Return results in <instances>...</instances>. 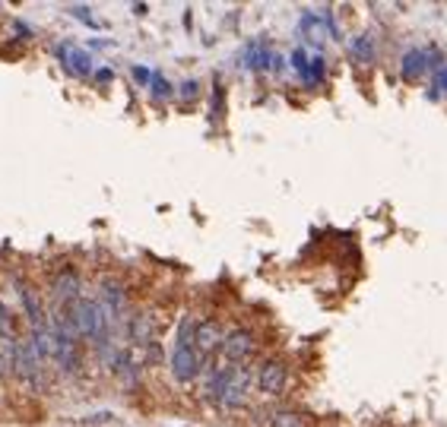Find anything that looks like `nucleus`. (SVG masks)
Segmentation results:
<instances>
[{
  "label": "nucleus",
  "instance_id": "22",
  "mask_svg": "<svg viewBox=\"0 0 447 427\" xmlns=\"http://www.w3.org/2000/svg\"><path fill=\"white\" fill-rule=\"evenodd\" d=\"M0 329L3 332H10V310H7V304L0 301Z\"/></svg>",
  "mask_w": 447,
  "mask_h": 427
},
{
  "label": "nucleus",
  "instance_id": "9",
  "mask_svg": "<svg viewBox=\"0 0 447 427\" xmlns=\"http://www.w3.org/2000/svg\"><path fill=\"white\" fill-rule=\"evenodd\" d=\"M194 348H197L200 354L207 352H216V348H222V326L216 320H203L197 323V329H194Z\"/></svg>",
  "mask_w": 447,
  "mask_h": 427
},
{
  "label": "nucleus",
  "instance_id": "6",
  "mask_svg": "<svg viewBox=\"0 0 447 427\" xmlns=\"http://www.w3.org/2000/svg\"><path fill=\"white\" fill-rule=\"evenodd\" d=\"M222 352H225V358H229V364H238L241 358H248V354L254 352V336H251V329L238 326V329H232V332H225Z\"/></svg>",
  "mask_w": 447,
  "mask_h": 427
},
{
  "label": "nucleus",
  "instance_id": "21",
  "mask_svg": "<svg viewBox=\"0 0 447 427\" xmlns=\"http://www.w3.org/2000/svg\"><path fill=\"white\" fill-rule=\"evenodd\" d=\"M70 13H73V16H80L83 23H89L92 29H99V23H95V16H92L89 10H83V7H70Z\"/></svg>",
  "mask_w": 447,
  "mask_h": 427
},
{
  "label": "nucleus",
  "instance_id": "24",
  "mask_svg": "<svg viewBox=\"0 0 447 427\" xmlns=\"http://www.w3.org/2000/svg\"><path fill=\"white\" fill-rule=\"evenodd\" d=\"M181 92H184V95H197V82H184V86H181Z\"/></svg>",
  "mask_w": 447,
  "mask_h": 427
},
{
  "label": "nucleus",
  "instance_id": "20",
  "mask_svg": "<svg viewBox=\"0 0 447 427\" xmlns=\"http://www.w3.org/2000/svg\"><path fill=\"white\" fill-rule=\"evenodd\" d=\"M108 421H115L111 411H95V415H86L83 424H108Z\"/></svg>",
  "mask_w": 447,
  "mask_h": 427
},
{
  "label": "nucleus",
  "instance_id": "18",
  "mask_svg": "<svg viewBox=\"0 0 447 427\" xmlns=\"http://www.w3.org/2000/svg\"><path fill=\"white\" fill-rule=\"evenodd\" d=\"M292 66H295L298 73H301V76L308 80V58H305V51H301V48L292 51Z\"/></svg>",
  "mask_w": 447,
  "mask_h": 427
},
{
  "label": "nucleus",
  "instance_id": "10",
  "mask_svg": "<svg viewBox=\"0 0 447 427\" xmlns=\"http://www.w3.org/2000/svg\"><path fill=\"white\" fill-rule=\"evenodd\" d=\"M19 297H23V307H25V313H29V320H32V329H45V326H48V313H45V307H42L38 291H35L32 285L19 282Z\"/></svg>",
  "mask_w": 447,
  "mask_h": 427
},
{
  "label": "nucleus",
  "instance_id": "8",
  "mask_svg": "<svg viewBox=\"0 0 447 427\" xmlns=\"http://www.w3.org/2000/svg\"><path fill=\"white\" fill-rule=\"evenodd\" d=\"M80 291H83V282H80V276H76L73 269H64L54 276V297H58V304L70 307L73 301H80Z\"/></svg>",
  "mask_w": 447,
  "mask_h": 427
},
{
  "label": "nucleus",
  "instance_id": "26",
  "mask_svg": "<svg viewBox=\"0 0 447 427\" xmlns=\"http://www.w3.org/2000/svg\"><path fill=\"white\" fill-rule=\"evenodd\" d=\"M95 76H99L102 82H108V80H111V70H99V73H95Z\"/></svg>",
  "mask_w": 447,
  "mask_h": 427
},
{
  "label": "nucleus",
  "instance_id": "15",
  "mask_svg": "<svg viewBox=\"0 0 447 427\" xmlns=\"http://www.w3.org/2000/svg\"><path fill=\"white\" fill-rule=\"evenodd\" d=\"M352 54H356L358 60H371L374 58V38L371 35H358V38L352 41Z\"/></svg>",
  "mask_w": 447,
  "mask_h": 427
},
{
  "label": "nucleus",
  "instance_id": "16",
  "mask_svg": "<svg viewBox=\"0 0 447 427\" xmlns=\"http://www.w3.org/2000/svg\"><path fill=\"white\" fill-rule=\"evenodd\" d=\"M270 427H305V418H301L298 411H279Z\"/></svg>",
  "mask_w": 447,
  "mask_h": 427
},
{
  "label": "nucleus",
  "instance_id": "4",
  "mask_svg": "<svg viewBox=\"0 0 447 427\" xmlns=\"http://www.w3.org/2000/svg\"><path fill=\"white\" fill-rule=\"evenodd\" d=\"M248 383H251L248 370L232 364V367H229V380H225V393L219 402H222L225 408H238V405L244 402V395H248Z\"/></svg>",
  "mask_w": 447,
  "mask_h": 427
},
{
  "label": "nucleus",
  "instance_id": "13",
  "mask_svg": "<svg viewBox=\"0 0 447 427\" xmlns=\"http://www.w3.org/2000/svg\"><path fill=\"white\" fill-rule=\"evenodd\" d=\"M152 329H156V317H152V313H137L130 320L133 345H149V342H152Z\"/></svg>",
  "mask_w": 447,
  "mask_h": 427
},
{
  "label": "nucleus",
  "instance_id": "12",
  "mask_svg": "<svg viewBox=\"0 0 447 427\" xmlns=\"http://www.w3.org/2000/svg\"><path fill=\"white\" fill-rule=\"evenodd\" d=\"M435 51L431 54H425V51L413 48V51H406V58H403V76L406 80H415V76H422L425 70H428V64H435Z\"/></svg>",
  "mask_w": 447,
  "mask_h": 427
},
{
  "label": "nucleus",
  "instance_id": "19",
  "mask_svg": "<svg viewBox=\"0 0 447 427\" xmlns=\"http://www.w3.org/2000/svg\"><path fill=\"white\" fill-rule=\"evenodd\" d=\"M149 82H152V95H156V99H165L168 92H172V86H168V82L162 80V76H152Z\"/></svg>",
  "mask_w": 447,
  "mask_h": 427
},
{
  "label": "nucleus",
  "instance_id": "25",
  "mask_svg": "<svg viewBox=\"0 0 447 427\" xmlns=\"http://www.w3.org/2000/svg\"><path fill=\"white\" fill-rule=\"evenodd\" d=\"M438 89L447 92V70H441V73H438Z\"/></svg>",
  "mask_w": 447,
  "mask_h": 427
},
{
  "label": "nucleus",
  "instance_id": "11",
  "mask_svg": "<svg viewBox=\"0 0 447 427\" xmlns=\"http://www.w3.org/2000/svg\"><path fill=\"white\" fill-rule=\"evenodd\" d=\"M58 58L64 60L73 73H80V76H89V70H92V54L89 51H83V48H58Z\"/></svg>",
  "mask_w": 447,
  "mask_h": 427
},
{
  "label": "nucleus",
  "instance_id": "17",
  "mask_svg": "<svg viewBox=\"0 0 447 427\" xmlns=\"http://www.w3.org/2000/svg\"><path fill=\"white\" fill-rule=\"evenodd\" d=\"M244 64L254 66V70H266V66L273 64V58H270V51H266V48H257L254 54H248V58H244Z\"/></svg>",
  "mask_w": 447,
  "mask_h": 427
},
{
  "label": "nucleus",
  "instance_id": "3",
  "mask_svg": "<svg viewBox=\"0 0 447 427\" xmlns=\"http://www.w3.org/2000/svg\"><path fill=\"white\" fill-rule=\"evenodd\" d=\"M200 352L194 345H174V352H172V374L181 383H191L194 377L200 374Z\"/></svg>",
  "mask_w": 447,
  "mask_h": 427
},
{
  "label": "nucleus",
  "instance_id": "1",
  "mask_svg": "<svg viewBox=\"0 0 447 427\" xmlns=\"http://www.w3.org/2000/svg\"><path fill=\"white\" fill-rule=\"evenodd\" d=\"M67 317H70V323H73L80 339H89L95 345H102L108 339V313L95 297H80V301H73V304L67 307Z\"/></svg>",
  "mask_w": 447,
  "mask_h": 427
},
{
  "label": "nucleus",
  "instance_id": "2",
  "mask_svg": "<svg viewBox=\"0 0 447 427\" xmlns=\"http://www.w3.org/2000/svg\"><path fill=\"white\" fill-rule=\"evenodd\" d=\"M38 367H42V358H38V348H35L32 336L16 342V367H13V374L19 380H25V383H35L38 380Z\"/></svg>",
  "mask_w": 447,
  "mask_h": 427
},
{
  "label": "nucleus",
  "instance_id": "14",
  "mask_svg": "<svg viewBox=\"0 0 447 427\" xmlns=\"http://www.w3.org/2000/svg\"><path fill=\"white\" fill-rule=\"evenodd\" d=\"M225 380H229V367H219V370H213L209 374V387H207V395L209 399H222V393H225Z\"/></svg>",
  "mask_w": 447,
  "mask_h": 427
},
{
  "label": "nucleus",
  "instance_id": "23",
  "mask_svg": "<svg viewBox=\"0 0 447 427\" xmlns=\"http://www.w3.org/2000/svg\"><path fill=\"white\" fill-rule=\"evenodd\" d=\"M149 76H152V73H149L146 66H133V80H137V82H143V86H146Z\"/></svg>",
  "mask_w": 447,
  "mask_h": 427
},
{
  "label": "nucleus",
  "instance_id": "7",
  "mask_svg": "<svg viewBox=\"0 0 447 427\" xmlns=\"http://www.w3.org/2000/svg\"><path fill=\"white\" fill-rule=\"evenodd\" d=\"M99 304L105 307L108 320H121L124 317V307H127V291L121 288L117 279H102V297Z\"/></svg>",
  "mask_w": 447,
  "mask_h": 427
},
{
  "label": "nucleus",
  "instance_id": "5",
  "mask_svg": "<svg viewBox=\"0 0 447 427\" xmlns=\"http://www.w3.org/2000/svg\"><path fill=\"white\" fill-rule=\"evenodd\" d=\"M286 383H289V370L282 361H266L257 374V387L264 389L266 395H282L286 393Z\"/></svg>",
  "mask_w": 447,
  "mask_h": 427
}]
</instances>
